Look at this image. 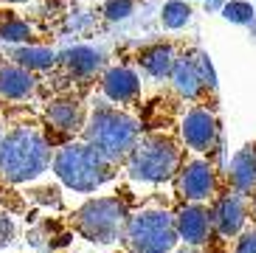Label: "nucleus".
<instances>
[{
  "label": "nucleus",
  "mask_w": 256,
  "mask_h": 253,
  "mask_svg": "<svg viewBox=\"0 0 256 253\" xmlns=\"http://www.w3.org/2000/svg\"><path fill=\"white\" fill-rule=\"evenodd\" d=\"M51 166V144L34 126H17L0 138V180L28 183Z\"/></svg>",
  "instance_id": "1"
},
{
  "label": "nucleus",
  "mask_w": 256,
  "mask_h": 253,
  "mask_svg": "<svg viewBox=\"0 0 256 253\" xmlns=\"http://www.w3.org/2000/svg\"><path fill=\"white\" fill-rule=\"evenodd\" d=\"M84 144H90L98 155H104L110 164H121L127 160L138 141V121L132 116L113 107H98L90 116V121L82 126Z\"/></svg>",
  "instance_id": "2"
},
{
  "label": "nucleus",
  "mask_w": 256,
  "mask_h": 253,
  "mask_svg": "<svg viewBox=\"0 0 256 253\" xmlns=\"http://www.w3.org/2000/svg\"><path fill=\"white\" fill-rule=\"evenodd\" d=\"M54 172L68 188L90 194L113 178V164L104 155H98L90 144L74 141L54 155Z\"/></svg>",
  "instance_id": "3"
},
{
  "label": "nucleus",
  "mask_w": 256,
  "mask_h": 253,
  "mask_svg": "<svg viewBox=\"0 0 256 253\" xmlns=\"http://www.w3.org/2000/svg\"><path fill=\"white\" fill-rule=\"evenodd\" d=\"M130 174L144 183L172 180L180 169V149L169 135H144L127 155Z\"/></svg>",
  "instance_id": "4"
},
{
  "label": "nucleus",
  "mask_w": 256,
  "mask_h": 253,
  "mask_svg": "<svg viewBox=\"0 0 256 253\" xmlns=\"http://www.w3.org/2000/svg\"><path fill=\"white\" fill-rule=\"evenodd\" d=\"M118 239L127 253H172L178 245L174 216L166 211H141L127 216Z\"/></svg>",
  "instance_id": "5"
},
{
  "label": "nucleus",
  "mask_w": 256,
  "mask_h": 253,
  "mask_svg": "<svg viewBox=\"0 0 256 253\" xmlns=\"http://www.w3.org/2000/svg\"><path fill=\"white\" fill-rule=\"evenodd\" d=\"M127 225V206L118 197H98L88 200L82 208L74 214V228L82 234L88 242L96 245H110L121 236Z\"/></svg>",
  "instance_id": "6"
},
{
  "label": "nucleus",
  "mask_w": 256,
  "mask_h": 253,
  "mask_svg": "<svg viewBox=\"0 0 256 253\" xmlns=\"http://www.w3.org/2000/svg\"><path fill=\"white\" fill-rule=\"evenodd\" d=\"M183 141H186L188 149H194V152H211L220 141L217 118L208 110H203V107L188 110L186 118H183Z\"/></svg>",
  "instance_id": "7"
},
{
  "label": "nucleus",
  "mask_w": 256,
  "mask_h": 253,
  "mask_svg": "<svg viewBox=\"0 0 256 253\" xmlns=\"http://www.w3.org/2000/svg\"><path fill=\"white\" fill-rule=\"evenodd\" d=\"M174 79V88H178V93L186 98H200V93H203L206 88H214V70L211 68H203V62H200V54H197V60H174V68L172 74H169Z\"/></svg>",
  "instance_id": "8"
},
{
  "label": "nucleus",
  "mask_w": 256,
  "mask_h": 253,
  "mask_svg": "<svg viewBox=\"0 0 256 253\" xmlns=\"http://www.w3.org/2000/svg\"><path fill=\"white\" fill-rule=\"evenodd\" d=\"M178 192L192 202H200L214 194V169L208 160H188L178 174Z\"/></svg>",
  "instance_id": "9"
},
{
  "label": "nucleus",
  "mask_w": 256,
  "mask_h": 253,
  "mask_svg": "<svg viewBox=\"0 0 256 253\" xmlns=\"http://www.w3.org/2000/svg\"><path fill=\"white\" fill-rule=\"evenodd\" d=\"M174 231H178V239H183L186 245L197 248L208 242L211 236V216L203 206H186L180 214L174 216Z\"/></svg>",
  "instance_id": "10"
},
{
  "label": "nucleus",
  "mask_w": 256,
  "mask_h": 253,
  "mask_svg": "<svg viewBox=\"0 0 256 253\" xmlns=\"http://www.w3.org/2000/svg\"><path fill=\"white\" fill-rule=\"evenodd\" d=\"M102 90L116 104H130V102H136L141 96V79L130 68H110L102 76Z\"/></svg>",
  "instance_id": "11"
},
{
  "label": "nucleus",
  "mask_w": 256,
  "mask_h": 253,
  "mask_svg": "<svg viewBox=\"0 0 256 253\" xmlns=\"http://www.w3.org/2000/svg\"><path fill=\"white\" fill-rule=\"evenodd\" d=\"M211 225L220 231V236H236L242 231V225H245V200H242V194H228L222 200L217 202V208L211 211Z\"/></svg>",
  "instance_id": "12"
},
{
  "label": "nucleus",
  "mask_w": 256,
  "mask_h": 253,
  "mask_svg": "<svg viewBox=\"0 0 256 253\" xmlns=\"http://www.w3.org/2000/svg\"><path fill=\"white\" fill-rule=\"evenodd\" d=\"M46 121L62 135H74L84 126V110L79 102H70V98H62V102H54L46 110Z\"/></svg>",
  "instance_id": "13"
},
{
  "label": "nucleus",
  "mask_w": 256,
  "mask_h": 253,
  "mask_svg": "<svg viewBox=\"0 0 256 253\" xmlns=\"http://www.w3.org/2000/svg\"><path fill=\"white\" fill-rule=\"evenodd\" d=\"M37 90V79L31 70L20 65H3L0 68V93L6 98H28Z\"/></svg>",
  "instance_id": "14"
},
{
  "label": "nucleus",
  "mask_w": 256,
  "mask_h": 253,
  "mask_svg": "<svg viewBox=\"0 0 256 253\" xmlns=\"http://www.w3.org/2000/svg\"><path fill=\"white\" fill-rule=\"evenodd\" d=\"M231 183L240 194H248L256 186V144L240 149L231 160Z\"/></svg>",
  "instance_id": "15"
},
{
  "label": "nucleus",
  "mask_w": 256,
  "mask_h": 253,
  "mask_svg": "<svg viewBox=\"0 0 256 253\" xmlns=\"http://www.w3.org/2000/svg\"><path fill=\"white\" fill-rule=\"evenodd\" d=\"M62 62L70 70V76L90 79V76H96L104 68V54L96 51V48H74V51H68L62 56Z\"/></svg>",
  "instance_id": "16"
},
{
  "label": "nucleus",
  "mask_w": 256,
  "mask_h": 253,
  "mask_svg": "<svg viewBox=\"0 0 256 253\" xmlns=\"http://www.w3.org/2000/svg\"><path fill=\"white\" fill-rule=\"evenodd\" d=\"M138 62L144 65V70H146L150 76H155V79H164V76L172 74L174 54H172V48H169V45H152V48L141 51Z\"/></svg>",
  "instance_id": "17"
},
{
  "label": "nucleus",
  "mask_w": 256,
  "mask_h": 253,
  "mask_svg": "<svg viewBox=\"0 0 256 253\" xmlns=\"http://www.w3.org/2000/svg\"><path fill=\"white\" fill-rule=\"evenodd\" d=\"M14 60L26 70H40V68H51L56 56H54V51H46V48H20V51H14Z\"/></svg>",
  "instance_id": "18"
},
{
  "label": "nucleus",
  "mask_w": 256,
  "mask_h": 253,
  "mask_svg": "<svg viewBox=\"0 0 256 253\" xmlns=\"http://www.w3.org/2000/svg\"><path fill=\"white\" fill-rule=\"evenodd\" d=\"M192 20V8L180 0H172V3H166L164 12H160V22H164V28H183L186 22Z\"/></svg>",
  "instance_id": "19"
},
{
  "label": "nucleus",
  "mask_w": 256,
  "mask_h": 253,
  "mask_svg": "<svg viewBox=\"0 0 256 253\" xmlns=\"http://www.w3.org/2000/svg\"><path fill=\"white\" fill-rule=\"evenodd\" d=\"M0 40H6V42H26V40H31V28L23 20H17V17H3L0 20Z\"/></svg>",
  "instance_id": "20"
},
{
  "label": "nucleus",
  "mask_w": 256,
  "mask_h": 253,
  "mask_svg": "<svg viewBox=\"0 0 256 253\" xmlns=\"http://www.w3.org/2000/svg\"><path fill=\"white\" fill-rule=\"evenodd\" d=\"M222 12H226V20H231V22H250L254 20V6L250 3H242V0L228 3Z\"/></svg>",
  "instance_id": "21"
},
{
  "label": "nucleus",
  "mask_w": 256,
  "mask_h": 253,
  "mask_svg": "<svg viewBox=\"0 0 256 253\" xmlns=\"http://www.w3.org/2000/svg\"><path fill=\"white\" fill-rule=\"evenodd\" d=\"M132 6H136V0H107L104 14L107 20H127L132 14Z\"/></svg>",
  "instance_id": "22"
},
{
  "label": "nucleus",
  "mask_w": 256,
  "mask_h": 253,
  "mask_svg": "<svg viewBox=\"0 0 256 253\" xmlns=\"http://www.w3.org/2000/svg\"><path fill=\"white\" fill-rule=\"evenodd\" d=\"M14 239V222L8 220V214H0V248H6Z\"/></svg>",
  "instance_id": "23"
},
{
  "label": "nucleus",
  "mask_w": 256,
  "mask_h": 253,
  "mask_svg": "<svg viewBox=\"0 0 256 253\" xmlns=\"http://www.w3.org/2000/svg\"><path fill=\"white\" fill-rule=\"evenodd\" d=\"M236 253H256V231H248L245 236L240 239V245H236Z\"/></svg>",
  "instance_id": "24"
},
{
  "label": "nucleus",
  "mask_w": 256,
  "mask_h": 253,
  "mask_svg": "<svg viewBox=\"0 0 256 253\" xmlns=\"http://www.w3.org/2000/svg\"><path fill=\"white\" fill-rule=\"evenodd\" d=\"M0 3H12L14 6V3H28V0H0Z\"/></svg>",
  "instance_id": "25"
},
{
  "label": "nucleus",
  "mask_w": 256,
  "mask_h": 253,
  "mask_svg": "<svg viewBox=\"0 0 256 253\" xmlns=\"http://www.w3.org/2000/svg\"><path fill=\"white\" fill-rule=\"evenodd\" d=\"M178 253H194V250H178Z\"/></svg>",
  "instance_id": "26"
}]
</instances>
